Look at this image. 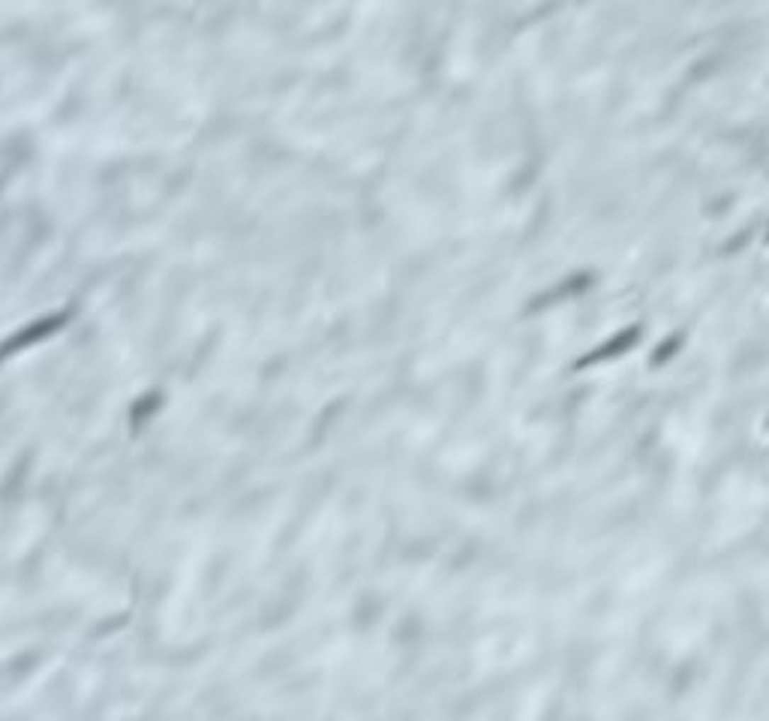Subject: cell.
I'll return each instance as SVG.
<instances>
[{
	"instance_id": "obj_1",
	"label": "cell",
	"mask_w": 769,
	"mask_h": 721,
	"mask_svg": "<svg viewBox=\"0 0 769 721\" xmlns=\"http://www.w3.org/2000/svg\"><path fill=\"white\" fill-rule=\"evenodd\" d=\"M64 319H67L64 313L52 315V319H40V322H36V325H30L28 331H21V334H18L16 340H12V343H9V352H16V349H18L21 343H33V340H40V337H48V334H52V331H57V328L64 325Z\"/></svg>"
},
{
	"instance_id": "obj_2",
	"label": "cell",
	"mask_w": 769,
	"mask_h": 721,
	"mask_svg": "<svg viewBox=\"0 0 769 721\" xmlns=\"http://www.w3.org/2000/svg\"><path fill=\"white\" fill-rule=\"evenodd\" d=\"M157 400H159V394H150L147 400H138V403H135V412H133V424H138V418H142V415H147L150 406H154Z\"/></svg>"
}]
</instances>
